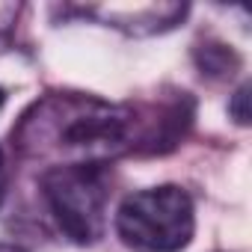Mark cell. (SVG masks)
<instances>
[{"instance_id":"cell-8","label":"cell","mask_w":252,"mask_h":252,"mask_svg":"<svg viewBox=\"0 0 252 252\" xmlns=\"http://www.w3.org/2000/svg\"><path fill=\"white\" fill-rule=\"evenodd\" d=\"M6 184H9V172H6V158H3V149H0V205L6 199Z\"/></svg>"},{"instance_id":"cell-6","label":"cell","mask_w":252,"mask_h":252,"mask_svg":"<svg viewBox=\"0 0 252 252\" xmlns=\"http://www.w3.org/2000/svg\"><path fill=\"white\" fill-rule=\"evenodd\" d=\"M21 15V3H0V51H6Z\"/></svg>"},{"instance_id":"cell-4","label":"cell","mask_w":252,"mask_h":252,"mask_svg":"<svg viewBox=\"0 0 252 252\" xmlns=\"http://www.w3.org/2000/svg\"><path fill=\"white\" fill-rule=\"evenodd\" d=\"M187 9H190L187 3H158V6H134V9L131 6H95L86 12L101 15L107 24L131 33V36H152V33H163L181 24Z\"/></svg>"},{"instance_id":"cell-5","label":"cell","mask_w":252,"mask_h":252,"mask_svg":"<svg viewBox=\"0 0 252 252\" xmlns=\"http://www.w3.org/2000/svg\"><path fill=\"white\" fill-rule=\"evenodd\" d=\"M196 65L208 77H231L240 68V57L222 42H205L196 48Z\"/></svg>"},{"instance_id":"cell-1","label":"cell","mask_w":252,"mask_h":252,"mask_svg":"<svg viewBox=\"0 0 252 252\" xmlns=\"http://www.w3.org/2000/svg\"><path fill=\"white\" fill-rule=\"evenodd\" d=\"M12 143L21 158L57 166H107L140 149V113L83 92H48L33 101Z\"/></svg>"},{"instance_id":"cell-2","label":"cell","mask_w":252,"mask_h":252,"mask_svg":"<svg viewBox=\"0 0 252 252\" xmlns=\"http://www.w3.org/2000/svg\"><path fill=\"white\" fill-rule=\"evenodd\" d=\"M193 228V202L175 184L131 193L116 214L119 237L137 252H178L190 243Z\"/></svg>"},{"instance_id":"cell-3","label":"cell","mask_w":252,"mask_h":252,"mask_svg":"<svg viewBox=\"0 0 252 252\" xmlns=\"http://www.w3.org/2000/svg\"><path fill=\"white\" fill-rule=\"evenodd\" d=\"M45 202L60 225V231L89 246L104 234L107 208V172L104 166H57L42 175Z\"/></svg>"},{"instance_id":"cell-10","label":"cell","mask_w":252,"mask_h":252,"mask_svg":"<svg viewBox=\"0 0 252 252\" xmlns=\"http://www.w3.org/2000/svg\"><path fill=\"white\" fill-rule=\"evenodd\" d=\"M3 101H6V92H3V89H0V107H3Z\"/></svg>"},{"instance_id":"cell-7","label":"cell","mask_w":252,"mask_h":252,"mask_svg":"<svg viewBox=\"0 0 252 252\" xmlns=\"http://www.w3.org/2000/svg\"><path fill=\"white\" fill-rule=\"evenodd\" d=\"M246 101H249V86L243 83L234 95H231V104H228V113L234 116L237 125H249V110H246Z\"/></svg>"},{"instance_id":"cell-9","label":"cell","mask_w":252,"mask_h":252,"mask_svg":"<svg viewBox=\"0 0 252 252\" xmlns=\"http://www.w3.org/2000/svg\"><path fill=\"white\" fill-rule=\"evenodd\" d=\"M0 252H21L18 246H3V243H0Z\"/></svg>"}]
</instances>
